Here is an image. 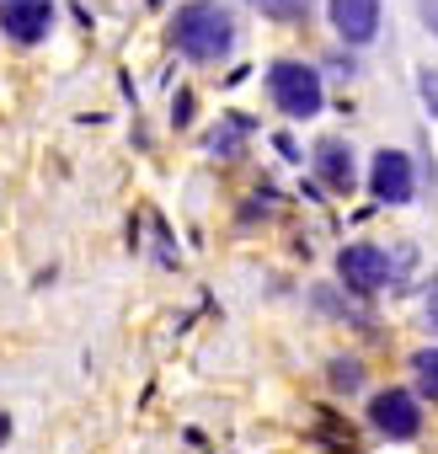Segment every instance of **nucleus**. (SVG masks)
<instances>
[{
	"mask_svg": "<svg viewBox=\"0 0 438 454\" xmlns=\"http://www.w3.org/2000/svg\"><path fill=\"white\" fill-rule=\"evenodd\" d=\"M236 12L225 6V0H187V6H176L171 17V49L192 65H219L231 59L236 49Z\"/></svg>",
	"mask_w": 438,
	"mask_h": 454,
	"instance_id": "nucleus-1",
	"label": "nucleus"
},
{
	"mask_svg": "<svg viewBox=\"0 0 438 454\" xmlns=\"http://www.w3.org/2000/svg\"><path fill=\"white\" fill-rule=\"evenodd\" d=\"M262 86H268V102L284 118H300L305 123V118H321L326 113V81L305 59H273L268 75H262Z\"/></svg>",
	"mask_w": 438,
	"mask_h": 454,
	"instance_id": "nucleus-2",
	"label": "nucleus"
},
{
	"mask_svg": "<svg viewBox=\"0 0 438 454\" xmlns=\"http://www.w3.org/2000/svg\"><path fill=\"white\" fill-rule=\"evenodd\" d=\"M337 284H342L353 300H374V294H385L390 284H401V268H395V257H390L385 247H374V241H348V247L337 252Z\"/></svg>",
	"mask_w": 438,
	"mask_h": 454,
	"instance_id": "nucleus-3",
	"label": "nucleus"
},
{
	"mask_svg": "<svg viewBox=\"0 0 438 454\" xmlns=\"http://www.w3.org/2000/svg\"><path fill=\"white\" fill-rule=\"evenodd\" d=\"M364 417H369V427H374L379 438H390V443L422 438V395H417L411 385H385V390H374L369 406H364Z\"/></svg>",
	"mask_w": 438,
	"mask_h": 454,
	"instance_id": "nucleus-4",
	"label": "nucleus"
},
{
	"mask_svg": "<svg viewBox=\"0 0 438 454\" xmlns=\"http://www.w3.org/2000/svg\"><path fill=\"white\" fill-rule=\"evenodd\" d=\"M364 187L379 198V203H390V208H406L411 198H417V160H411V150H374L369 155V171H364Z\"/></svg>",
	"mask_w": 438,
	"mask_h": 454,
	"instance_id": "nucleus-5",
	"label": "nucleus"
},
{
	"mask_svg": "<svg viewBox=\"0 0 438 454\" xmlns=\"http://www.w3.org/2000/svg\"><path fill=\"white\" fill-rule=\"evenodd\" d=\"M310 166H316V182H321L326 192H337V198H348V192L364 187V176H358V155H353V139H342V134L316 139Z\"/></svg>",
	"mask_w": 438,
	"mask_h": 454,
	"instance_id": "nucleus-6",
	"label": "nucleus"
},
{
	"mask_svg": "<svg viewBox=\"0 0 438 454\" xmlns=\"http://www.w3.org/2000/svg\"><path fill=\"white\" fill-rule=\"evenodd\" d=\"M0 33L17 49H38L54 33V0H0Z\"/></svg>",
	"mask_w": 438,
	"mask_h": 454,
	"instance_id": "nucleus-7",
	"label": "nucleus"
},
{
	"mask_svg": "<svg viewBox=\"0 0 438 454\" xmlns=\"http://www.w3.org/2000/svg\"><path fill=\"white\" fill-rule=\"evenodd\" d=\"M326 22H332V33H337L348 49H364V43L379 38L385 6H379V0H326Z\"/></svg>",
	"mask_w": 438,
	"mask_h": 454,
	"instance_id": "nucleus-8",
	"label": "nucleus"
},
{
	"mask_svg": "<svg viewBox=\"0 0 438 454\" xmlns=\"http://www.w3.org/2000/svg\"><path fill=\"white\" fill-rule=\"evenodd\" d=\"M326 385H332L337 395H358V390L369 385V369H364V358H353V353L332 358V364H326Z\"/></svg>",
	"mask_w": 438,
	"mask_h": 454,
	"instance_id": "nucleus-9",
	"label": "nucleus"
},
{
	"mask_svg": "<svg viewBox=\"0 0 438 454\" xmlns=\"http://www.w3.org/2000/svg\"><path fill=\"white\" fill-rule=\"evenodd\" d=\"M411 390L438 406V348H433V342L411 353Z\"/></svg>",
	"mask_w": 438,
	"mask_h": 454,
	"instance_id": "nucleus-10",
	"label": "nucleus"
},
{
	"mask_svg": "<svg viewBox=\"0 0 438 454\" xmlns=\"http://www.w3.org/2000/svg\"><path fill=\"white\" fill-rule=\"evenodd\" d=\"M241 134H252V118H241V113H231V118H219V129H214L208 150L231 160V155H241Z\"/></svg>",
	"mask_w": 438,
	"mask_h": 454,
	"instance_id": "nucleus-11",
	"label": "nucleus"
},
{
	"mask_svg": "<svg viewBox=\"0 0 438 454\" xmlns=\"http://www.w3.org/2000/svg\"><path fill=\"white\" fill-rule=\"evenodd\" d=\"M246 6H257L268 22H300V17H310L316 0H246Z\"/></svg>",
	"mask_w": 438,
	"mask_h": 454,
	"instance_id": "nucleus-12",
	"label": "nucleus"
},
{
	"mask_svg": "<svg viewBox=\"0 0 438 454\" xmlns=\"http://www.w3.org/2000/svg\"><path fill=\"white\" fill-rule=\"evenodd\" d=\"M417 97H422V113L438 123V70L433 65H417Z\"/></svg>",
	"mask_w": 438,
	"mask_h": 454,
	"instance_id": "nucleus-13",
	"label": "nucleus"
},
{
	"mask_svg": "<svg viewBox=\"0 0 438 454\" xmlns=\"http://www.w3.org/2000/svg\"><path fill=\"white\" fill-rule=\"evenodd\" d=\"M422 316H427V332L438 337V273H433V284H427V294H422Z\"/></svg>",
	"mask_w": 438,
	"mask_h": 454,
	"instance_id": "nucleus-14",
	"label": "nucleus"
},
{
	"mask_svg": "<svg viewBox=\"0 0 438 454\" xmlns=\"http://www.w3.org/2000/svg\"><path fill=\"white\" fill-rule=\"evenodd\" d=\"M417 22L438 38V0H417Z\"/></svg>",
	"mask_w": 438,
	"mask_h": 454,
	"instance_id": "nucleus-15",
	"label": "nucleus"
},
{
	"mask_svg": "<svg viewBox=\"0 0 438 454\" xmlns=\"http://www.w3.org/2000/svg\"><path fill=\"white\" fill-rule=\"evenodd\" d=\"M171 123H192V97H187V91H176V102H171Z\"/></svg>",
	"mask_w": 438,
	"mask_h": 454,
	"instance_id": "nucleus-16",
	"label": "nucleus"
},
{
	"mask_svg": "<svg viewBox=\"0 0 438 454\" xmlns=\"http://www.w3.org/2000/svg\"><path fill=\"white\" fill-rule=\"evenodd\" d=\"M353 70H358V65H353L348 54H337V59H332V75H353Z\"/></svg>",
	"mask_w": 438,
	"mask_h": 454,
	"instance_id": "nucleus-17",
	"label": "nucleus"
}]
</instances>
